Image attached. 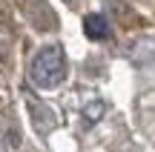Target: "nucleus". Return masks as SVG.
Segmentation results:
<instances>
[{"label": "nucleus", "instance_id": "nucleus-2", "mask_svg": "<svg viewBox=\"0 0 155 152\" xmlns=\"http://www.w3.org/2000/svg\"><path fill=\"white\" fill-rule=\"evenodd\" d=\"M83 32H86L89 40H109L112 37V26L106 20V15H101V11H92V15L83 17Z\"/></svg>", "mask_w": 155, "mask_h": 152}, {"label": "nucleus", "instance_id": "nucleus-4", "mask_svg": "<svg viewBox=\"0 0 155 152\" xmlns=\"http://www.w3.org/2000/svg\"><path fill=\"white\" fill-rule=\"evenodd\" d=\"M66 3H72V0H66Z\"/></svg>", "mask_w": 155, "mask_h": 152}, {"label": "nucleus", "instance_id": "nucleus-1", "mask_svg": "<svg viewBox=\"0 0 155 152\" xmlns=\"http://www.w3.org/2000/svg\"><path fill=\"white\" fill-rule=\"evenodd\" d=\"M32 83L40 89H55L58 83H63L66 78V55L61 46H43L32 60Z\"/></svg>", "mask_w": 155, "mask_h": 152}, {"label": "nucleus", "instance_id": "nucleus-3", "mask_svg": "<svg viewBox=\"0 0 155 152\" xmlns=\"http://www.w3.org/2000/svg\"><path fill=\"white\" fill-rule=\"evenodd\" d=\"M101 112H104V103H101V101H95V103H89V106H86V118L89 121H98Z\"/></svg>", "mask_w": 155, "mask_h": 152}]
</instances>
